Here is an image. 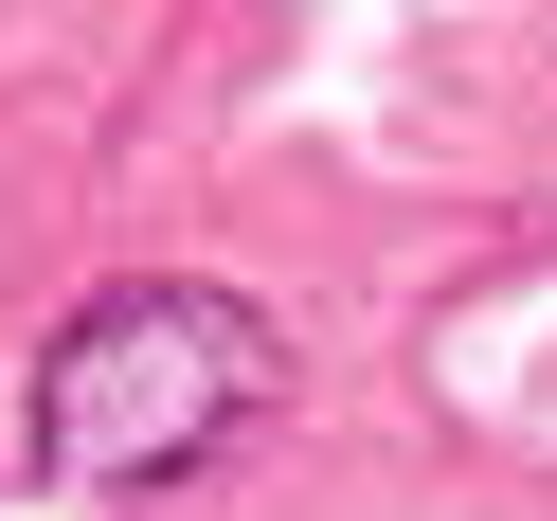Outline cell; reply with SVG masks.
<instances>
[{"instance_id": "cell-1", "label": "cell", "mask_w": 557, "mask_h": 521, "mask_svg": "<svg viewBox=\"0 0 557 521\" xmlns=\"http://www.w3.org/2000/svg\"><path fill=\"white\" fill-rule=\"evenodd\" d=\"M270 377H288V342H270L252 288L145 270V288H90L73 324L37 342L18 449H37V485H73V504L90 485H162V468H198L234 413H270Z\"/></svg>"}]
</instances>
